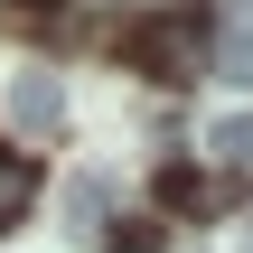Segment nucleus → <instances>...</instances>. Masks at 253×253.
Listing matches in <instances>:
<instances>
[{"label":"nucleus","mask_w":253,"mask_h":253,"mask_svg":"<svg viewBox=\"0 0 253 253\" xmlns=\"http://www.w3.org/2000/svg\"><path fill=\"white\" fill-rule=\"evenodd\" d=\"M207 47H216V28H207L197 9H150V19L122 28V56H131L141 75H160V84H197Z\"/></svg>","instance_id":"1"},{"label":"nucleus","mask_w":253,"mask_h":253,"mask_svg":"<svg viewBox=\"0 0 253 253\" xmlns=\"http://www.w3.org/2000/svg\"><path fill=\"white\" fill-rule=\"evenodd\" d=\"M113 253H160V244H150V225H131V235H122Z\"/></svg>","instance_id":"8"},{"label":"nucleus","mask_w":253,"mask_h":253,"mask_svg":"<svg viewBox=\"0 0 253 253\" xmlns=\"http://www.w3.org/2000/svg\"><path fill=\"white\" fill-rule=\"evenodd\" d=\"M160 207H169V216H216V207H225V178L169 160V169H160Z\"/></svg>","instance_id":"3"},{"label":"nucleus","mask_w":253,"mask_h":253,"mask_svg":"<svg viewBox=\"0 0 253 253\" xmlns=\"http://www.w3.org/2000/svg\"><path fill=\"white\" fill-rule=\"evenodd\" d=\"M28 207H38V160H28V150H0V235H9Z\"/></svg>","instance_id":"4"},{"label":"nucleus","mask_w":253,"mask_h":253,"mask_svg":"<svg viewBox=\"0 0 253 253\" xmlns=\"http://www.w3.org/2000/svg\"><path fill=\"white\" fill-rule=\"evenodd\" d=\"M66 216H75V235H103V216H113V188H103V178H75V188H66Z\"/></svg>","instance_id":"7"},{"label":"nucleus","mask_w":253,"mask_h":253,"mask_svg":"<svg viewBox=\"0 0 253 253\" xmlns=\"http://www.w3.org/2000/svg\"><path fill=\"white\" fill-rule=\"evenodd\" d=\"M9 122H19L28 141H47V131L66 122V84H56L47 66H28V75H9Z\"/></svg>","instance_id":"2"},{"label":"nucleus","mask_w":253,"mask_h":253,"mask_svg":"<svg viewBox=\"0 0 253 253\" xmlns=\"http://www.w3.org/2000/svg\"><path fill=\"white\" fill-rule=\"evenodd\" d=\"M216 56H225V75H244V84H253V0H235V9H225Z\"/></svg>","instance_id":"5"},{"label":"nucleus","mask_w":253,"mask_h":253,"mask_svg":"<svg viewBox=\"0 0 253 253\" xmlns=\"http://www.w3.org/2000/svg\"><path fill=\"white\" fill-rule=\"evenodd\" d=\"M207 150H216L225 169H244L253 160V113H216V122H207Z\"/></svg>","instance_id":"6"}]
</instances>
